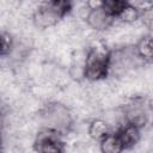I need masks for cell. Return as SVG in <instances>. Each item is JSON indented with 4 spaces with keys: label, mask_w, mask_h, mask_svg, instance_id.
<instances>
[{
    "label": "cell",
    "mask_w": 153,
    "mask_h": 153,
    "mask_svg": "<svg viewBox=\"0 0 153 153\" xmlns=\"http://www.w3.org/2000/svg\"><path fill=\"white\" fill-rule=\"evenodd\" d=\"M72 10V2L67 0H53L42 2L33 12V24L39 29L55 26Z\"/></svg>",
    "instance_id": "1"
},
{
    "label": "cell",
    "mask_w": 153,
    "mask_h": 153,
    "mask_svg": "<svg viewBox=\"0 0 153 153\" xmlns=\"http://www.w3.org/2000/svg\"><path fill=\"white\" fill-rule=\"evenodd\" d=\"M111 51L104 48H91L85 57L82 76L90 81L105 79L110 72Z\"/></svg>",
    "instance_id": "2"
},
{
    "label": "cell",
    "mask_w": 153,
    "mask_h": 153,
    "mask_svg": "<svg viewBox=\"0 0 153 153\" xmlns=\"http://www.w3.org/2000/svg\"><path fill=\"white\" fill-rule=\"evenodd\" d=\"M35 153H65L66 145L61 134L50 128H43L38 131L33 142Z\"/></svg>",
    "instance_id": "3"
},
{
    "label": "cell",
    "mask_w": 153,
    "mask_h": 153,
    "mask_svg": "<svg viewBox=\"0 0 153 153\" xmlns=\"http://www.w3.org/2000/svg\"><path fill=\"white\" fill-rule=\"evenodd\" d=\"M45 117L48 120V124L45 128L54 129L60 134H62L63 130H67L72 123V118L68 110L63 105L57 103L48 106Z\"/></svg>",
    "instance_id": "4"
},
{
    "label": "cell",
    "mask_w": 153,
    "mask_h": 153,
    "mask_svg": "<svg viewBox=\"0 0 153 153\" xmlns=\"http://www.w3.org/2000/svg\"><path fill=\"white\" fill-rule=\"evenodd\" d=\"M124 118L126 123L142 129L148 123V112L142 104L133 103L124 108Z\"/></svg>",
    "instance_id": "5"
},
{
    "label": "cell",
    "mask_w": 153,
    "mask_h": 153,
    "mask_svg": "<svg viewBox=\"0 0 153 153\" xmlns=\"http://www.w3.org/2000/svg\"><path fill=\"white\" fill-rule=\"evenodd\" d=\"M85 19L88 26L96 31H104L109 29L114 22V18L103 8V6L97 10H87Z\"/></svg>",
    "instance_id": "6"
},
{
    "label": "cell",
    "mask_w": 153,
    "mask_h": 153,
    "mask_svg": "<svg viewBox=\"0 0 153 153\" xmlns=\"http://www.w3.org/2000/svg\"><path fill=\"white\" fill-rule=\"evenodd\" d=\"M116 134L118 135V137H120V140L124 147V151H126V149L133 148L140 141L141 129H139L131 124L126 123L124 126H122L120 129L116 130Z\"/></svg>",
    "instance_id": "7"
},
{
    "label": "cell",
    "mask_w": 153,
    "mask_h": 153,
    "mask_svg": "<svg viewBox=\"0 0 153 153\" xmlns=\"http://www.w3.org/2000/svg\"><path fill=\"white\" fill-rule=\"evenodd\" d=\"M135 54L142 59L145 62L151 63L153 59V47H152V35L147 33L143 35L137 43L135 44Z\"/></svg>",
    "instance_id": "8"
},
{
    "label": "cell",
    "mask_w": 153,
    "mask_h": 153,
    "mask_svg": "<svg viewBox=\"0 0 153 153\" xmlns=\"http://www.w3.org/2000/svg\"><path fill=\"white\" fill-rule=\"evenodd\" d=\"M87 133L91 139L99 142L106 135H109L111 133V130H110V126L108 124L106 121H104L103 118H94L90 122Z\"/></svg>",
    "instance_id": "9"
},
{
    "label": "cell",
    "mask_w": 153,
    "mask_h": 153,
    "mask_svg": "<svg viewBox=\"0 0 153 153\" xmlns=\"http://www.w3.org/2000/svg\"><path fill=\"white\" fill-rule=\"evenodd\" d=\"M99 149L100 153H123L124 147L116 131H111L109 135L99 141Z\"/></svg>",
    "instance_id": "10"
},
{
    "label": "cell",
    "mask_w": 153,
    "mask_h": 153,
    "mask_svg": "<svg viewBox=\"0 0 153 153\" xmlns=\"http://www.w3.org/2000/svg\"><path fill=\"white\" fill-rule=\"evenodd\" d=\"M141 12L133 2L130 1H127L124 8L122 10V12L120 13V16L117 17L120 20L124 22V23H134L136 22L137 19H140L141 17Z\"/></svg>",
    "instance_id": "11"
},
{
    "label": "cell",
    "mask_w": 153,
    "mask_h": 153,
    "mask_svg": "<svg viewBox=\"0 0 153 153\" xmlns=\"http://www.w3.org/2000/svg\"><path fill=\"white\" fill-rule=\"evenodd\" d=\"M127 1L123 0H103V8L114 18L116 19L122 10L124 8Z\"/></svg>",
    "instance_id": "12"
},
{
    "label": "cell",
    "mask_w": 153,
    "mask_h": 153,
    "mask_svg": "<svg viewBox=\"0 0 153 153\" xmlns=\"http://www.w3.org/2000/svg\"><path fill=\"white\" fill-rule=\"evenodd\" d=\"M13 49V38L8 32H0V56H7Z\"/></svg>",
    "instance_id": "13"
},
{
    "label": "cell",
    "mask_w": 153,
    "mask_h": 153,
    "mask_svg": "<svg viewBox=\"0 0 153 153\" xmlns=\"http://www.w3.org/2000/svg\"><path fill=\"white\" fill-rule=\"evenodd\" d=\"M140 18L142 19L143 25L148 30H151L152 29V22H153V8H152V6L148 7V8H146V10H143L141 12V17Z\"/></svg>",
    "instance_id": "14"
},
{
    "label": "cell",
    "mask_w": 153,
    "mask_h": 153,
    "mask_svg": "<svg viewBox=\"0 0 153 153\" xmlns=\"http://www.w3.org/2000/svg\"><path fill=\"white\" fill-rule=\"evenodd\" d=\"M103 6V0H90L86 2L87 10H97Z\"/></svg>",
    "instance_id": "15"
},
{
    "label": "cell",
    "mask_w": 153,
    "mask_h": 153,
    "mask_svg": "<svg viewBox=\"0 0 153 153\" xmlns=\"http://www.w3.org/2000/svg\"><path fill=\"white\" fill-rule=\"evenodd\" d=\"M2 149H4V140H2V136L0 135V153L2 152Z\"/></svg>",
    "instance_id": "16"
}]
</instances>
